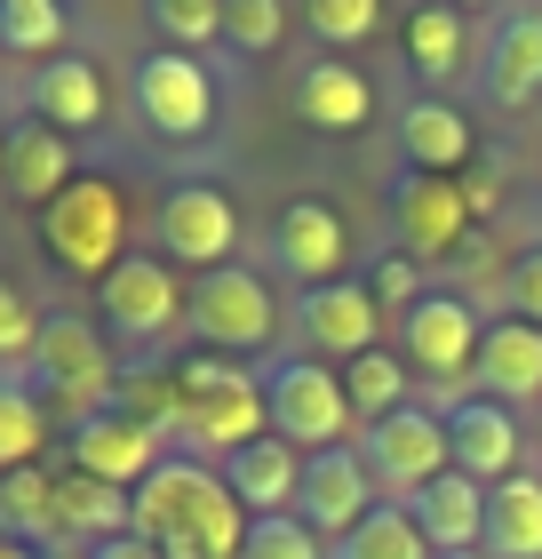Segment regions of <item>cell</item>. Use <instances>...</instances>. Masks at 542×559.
I'll use <instances>...</instances> for the list:
<instances>
[{
    "mask_svg": "<svg viewBox=\"0 0 542 559\" xmlns=\"http://www.w3.org/2000/svg\"><path fill=\"white\" fill-rule=\"evenodd\" d=\"M144 16L160 33V48H184V57L224 40V0H144Z\"/></svg>",
    "mask_w": 542,
    "mask_h": 559,
    "instance_id": "cell-36",
    "label": "cell"
},
{
    "mask_svg": "<svg viewBox=\"0 0 542 559\" xmlns=\"http://www.w3.org/2000/svg\"><path fill=\"white\" fill-rule=\"evenodd\" d=\"M168 455H176V440L152 431V424H136L128 408H96V416H81L64 431V464L88 472V479H112V488H128V496H136Z\"/></svg>",
    "mask_w": 542,
    "mask_h": 559,
    "instance_id": "cell-12",
    "label": "cell"
},
{
    "mask_svg": "<svg viewBox=\"0 0 542 559\" xmlns=\"http://www.w3.org/2000/svg\"><path fill=\"white\" fill-rule=\"evenodd\" d=\"M0 160H9V129H0Z\"/></svg>",
    "mask_w": 542,
    "mask_h": 559,
    "instance_id": "cell-46",
    "label": "cell"
},
{
    "mask_svg": "<svg viewBox=\"0 0 542 559\" xmlns=\"http://www.w3.org/2000/svg\"><path fill=\"white\" fill-rule=\"evenodd\" d=\"M105 112H112V96H105L96 57H57L33 72V120H48V129L88 136V129H105Z\"/></svg>",
    "mask_w": 542,
    "mask_h": 559,
    "instance_id": "cell-24",
    "label": "cell"
},
{
    "mask_svg": "<svg viewBox=\"0 0 542 559\" xmlns=\"http://www.w3.org/2000/svg\"><path fill=\"white\" fill-rule=\"evenodd\" d=\"M128 88H136V120L160 144H200L216 129V112H224L216 72L200 57H184V48H144L136 72H128Z\"/></svg>",
    "mask_w": 542,
    "mask_h": 559,
    "instance_id": "cell-9",
    "label": "cell"
},
{
    "mask_svg": "<svg viewBox=\"0 0 542 559\" xmlns=\"http://www.w3.org/2000/svg\"><path fill=\"white\" fill-rule=\"evenodd\" d=\"M40 248L48 264L72 280H112L136 248H128V192L112 176H72V185L40 209Z\"/></svg>",
    "mask_w": 542,
    "mask_h": 559,
    "instance_id": "cell-3",
    "label": "cell"
},
{
    "mask_svg": "<svg viewBox=\"0 0 542 559\" xmlns=\"http://www.w3.org/2000/svg\"><path fill=\"white\" fill-rule=\"evenodd\" d=\"M231 248H240V200L208 176H192V185H168L160 209H152V257L176 264V272H216L231 264Z\"/></svg>",
    "mask_w": 542,
    "mask_h": 559,
    "instance_id": "cell-11",
    "label": "cell"
},
{
    "mask_svg": "<svg viewBox=\"0 0 542 559\" xmlns=\"http://www.w3.org/2000/svg\"><path fill=\"white\" fill-rule=\"evenodd\" d=\"M176 384H184V416H176V455L224 464L248 440H264V376H248L224 352H176Z\"/></svg>",
    "mask_w": 542,
    "mask_h": 559,
    "instance_id": "cell-2",
    "label": "cell"
},
{
    "mask_svg": "<svg viewBox=\"0 0 542 559\" xmlns=\"http://www.w3.org/2000/svg\"><path fill=\"white\" fill-rule=\"evenodd\" d=\"M479 336H486V320L471 312V296H455V288H431L415 312L399 320V360H407V376H423V384L438 392L431 400L438 416H447L455 400H471L462 384H471Z\"/></svg>",
    "mask_w": 542,
    "mask_h": 559,
    "instance_id": "cell-7",
    "label": "cell"
},
{
    "mask_svg": "<svg viewBox=\"0 0 542 559\" xmlns=\"http://www.w3.org/2000/svg\"><path fill=\"white\" fill-rule=\"evenodd\" d=\"M272 257L288 280L320 288V280H344V257H351V233H344V209L320 192H296L272 209Z\"/></svg>",
    "mask_w": 542,
    "mask_h": 559,
    "instance_id": "cell-16",
    "label": "cell"
},
{
    "mask_svg": "<svg viewBox=\"0 0 542 559\" xmlns=\"http://www.w3.org/2000/svg\"><path fill=\"white\" fill-rule=\"evenodd\" d=\"M264 424L288 440L296 455H320V448H344L351 440V400H344V368L312 360V352H288V360L264 368Z\"/></svg>",
    "mask_w": 542,
    "mask_h": 559,
    "instance_id": "cell-6",
    "label": "cell"
},
{
    "mask_svg": "<svg viewBox=\"0 0 542 559\" xmlns=\"http://www.w3.org/2000/svg\"><path fill=\"white\" fill-rule=\"evenodd\" d=\"M48 455V408L24 376H0V479Z\"/></svg>",
    "mask_w": 542,
    "mask_h": 559,
    "instance_id": "cell-30",
    "label": "cell"
},
{
    "mask_svg": "<svg viewBox=\"0 0 542 559\" xmlns=\"http://www.w3.org/2000/svg\"><path fill=\"white\" fill-rule=\"evenodd\" d=\"M462 57H471V24H462V9H447V0L407 9V64H415L423 81H455Z\"/></svg>",
    "mask_w": 542,
    "mask_h": 559,
    "instance_id": "cell-29",
    "label": "cell"
},
{
    "mask_svg": "<svg viewBox=\"0 0 542 559\" xmlns=\"http://www.w3.org/2000/svg\"><path fill=\"white\" fill-rule=\"evenodd\" d=\"M288 33V0H224V40L240 57H272Z\"/></svg>",
    "mask_w": 542,
    "mask_h": 559,
    "instance_id": "cell-37",
    "label": "cell"
},
{
    "mask_svg": "<svg viewBox=\"0 0 542 559\" xmlns=\"http://www.w3.org/2000/svg\"><path fill=\"white\" fill-rule=\"evenodd\" d=\"M344 400H351V416H359V424H383L392 408H407V360H399L392 344L359 352V360L344 368Z\"/></svg>",
    "mask_w": 542,
    "mask_h": 559,
    "instance_id": "cell-32",
    "label": "cell"
},
{
    "mask_svg": "<svg viewBox=\"0 0 542 559\" xmlns=\"http://www.w3.org/2000/svg\"><path fill=\"white\" fill-rule=\"evenodd\" d=\"M471 200H462V176H423V168H399L392 176V233H399V257L438 264L471 240Z\"/></svg>",
    "mask_w": 542,
    "mask_h": 559,
    "instance_id": "cell-13",
    "label": "cell"
},
{
    "mask_svg": "<svg viewBox=\"0 0 542 559\" xmlns=\"http://www.w3.org/2000/svg\"><path fill=\"white\" fill-rule=\"evenodd\" d=\"M240 559H327V544L288 512V520H255L248 544H240Z\"/></svg>",
    "mask_w": 542,
    "mask_h": 559,
    "instance_id": "cell-39",
    "label": "cell"
},
{
    "mask_svg": "<svg viewBox=\"0 0 542 559\" xmlns=\"http://www.w3.org/2000/svg\"><path fill=\"white\" fill-rule=\"evenodd\" d=\"M486 559H542V472H510L486 488Z\"/></svg>",
    "mask_w": 542,
    "mask_h": 559,
    "instance_id": "cell-28",
    "label": "cell"
},
{
    "mask_svg": "<svg viewBox=\"0 0 542 559\" xmlns=\"http://www.w3.org/2000/svg\"><path fill=\"white\" fill-rule=\"evenodd\" d=\"M503 304H510V320H534L542 328V248H519V257H510Z\"/></svg>",
    "mask_w": 542,
    "mask_h": 559,
    "instance_id": "cell-41",
    "label": "cell"
},
{
    "mask_svg": "<svg viewBox=\"0 0 542 559\" xmlns=\"http://www.w3.org/2000/svg\"><path fill=\"white\" fill-rule=\"evenodd\" d=\"M224 488L240 496V512L248 520H288L296 512V496H303V455L279 440V431H264V440H248L240 455H224Z\"/></svg>",
    "mask_w": 542,
    "mask_h": 559,
    "instance_id": "cell-21",
    "label": "cell"
},
{
    "mask_svg": "<svg viewBox=\"0 0 542 559\" xmlns=\"http://www.w3.org/2000/svg\"><path fill=\"white\" fill-rule=\"evenodd\" d=\"M112 408H128L136 424L168 431L176 440V416H184V384H176V360H152V368H120V392Z\"/></svg>",
    "mask_w": 542,
    "mask_h": 559,
    "instance_id": "cell-34",
    "label": "cell"
},
{
    "mask_svg": "<svg viewBox=\"0 0 542 559\" xmlns=\"http://www.w3.org/2000/svg\"><path fill=\"white\" fill-rule=\"evenodd\" d=\"M375 479H368V464H359V448L344 440V448H320V455H303V496H296V520L312 527L320 544H344L359 520L375 512Z\"/></svg>",
    "mask_w": 542,
    "mask_h": 559,
    "instance_id": "cell-15",
    "label": "cell"
},
{
    "mask_svg": "<svg viewBox=\"0 0 542 559\" xmlns=\"http://www.w3.org/2000/svg\"><path fill=\"white\" fill-rule=\"evenodd\" d=\"M399 160L423 168V176H462L479 160V136L471 120H462V105H447V96H415V105L399 112Z\"/></svg>",
    "mask_w": 542,
    "mask_h": 559,
    "instance_id": "cell-23",
    "label": "cell"
},
{
    "mask_svg": "<svg viewBox=\"0 0 542 559\" xmlns=\"http://www.w3.org/2000/svg\"><path fill=\"white\" fill-rule=\"evenodd\" d=\"M0 57L57 64L64 57V0H0Z\"/></svg>",
    "mask_w": 542,
    "mask_h": 559,
    "instance_id": "cell-31",
    "label": "cell"
},
{
    "mask_svg": "<svg viewBox=\"0 0 542 559\" xmlns=\"http://www.w3.org/2000/svg\"><path fill=\"white\" fill-rule=\"evenodd\" d=\"M447 9H471L479 16V9H503V0H447Z\"/></svg>",
    "mask_w": 542,
    "mask_h": 559,
    "instance_id": "cell-44",
    "label": "cell"
},
{
    "mask_svg": "<svg viewBox=\"0 0 542 559\" xmlns=\"http://www.w3.org/2000/svg\"><path fill=\"white\" fill-rule=\"evenodd\" d=\"M359 464H368L375 496L383 503H415L438 472H455L447 455V416L431 408V400H407V408H392L383 424H359Z\"/></svg>",
    "mask_w": 542,
    "mask_h": 559,
    "instance_id": "cell-8",
    "label": "cell"
},
{
    "mask_svg": "<svg viewBox=\"0 0 542 559\" xmlns=\"http://www.w3.org/2000/svg\"><path fill=\"white\" fill-rule=\"evenodd\" d=\"M296 344L312 352V360L327 368H351L359 352H375L383 344V312H375V296H368V280H320V288H303L296 296Z\"/></svg>",
    "mask_w": 542,
    "mask_h": 559,
    "instance_id": "cell-14",
    "label": "cell"
},
{
    "mask_svg": "<svg viewBox=\"0 0 542 559\" xmlns=\"http://www.w3.org/2000/svg\"><path fill=\"white\" fill-rule=\"evenodd\" d=\"M479 88L495 112H527L542 105V9H519L495 24V40H486L479 57Z\"/></svg>",
    "mask_w": 542,
    "mask_h": 559,
    "instance_id": "cell-20",
    "label": "cell"
},
{
    "mask_svg": "<svg viewBox=\"0 0 542 559\" xmlns=\"http://www.w3.org/2000/svg\"><path fill=\"white\" fill-rule=\"evenodd\" d=\"M368 296H375V312H383V320H407V312H415V304L431 296V272H423L415 257H399V248H392V257L375 264Z\"/></svg>",
    "mask_w": 542,
    "mask_h": 559,
    "instance_id": "cell-38",
    "label": "cell"
},
{
    "mask_svg": "<svg viewBox=\"0 0 542 559\" xmlns=\"http://www.w3.org/2000/svg\"><path fill=\"white\" fill-rule=\"evenodd\" d=\"M81 559H160V551H152L144 536H112V544H88Z\"/></svg>",
    "mask_w": 542,
    "mask_h": 559,
    "instance_id": "cell-42",
    "label": "cell"
},
{
    "mask_svg": "<svg viewBox=\"0 0 542 559\" xmlns=\"http://www.w3.org/2000/svg\"><path fill=\"white\" fill-rule=\"evenodd\" d=\"M184 288H192V280L176 264H160L152 248H136L112 280H96V328H105L112 344L160 352L176 328H184Z\"/></svg>",
    "mask_w": 542,
    "mask_h": 559,
    "instance_id": "cell-10",
    "label": "cell"
},
{
    "mask_svg": "<svg viewBox=\"0 0 542 559\" xmlns=\"http://www.w3.org/2000/svg\"><path fill=\"white\" fill-rule=\"evenodd\" d=\"M33 344H40V312L24 304L16 280H0V376L33 360Z\"/></svg>",
    "mask_w": 542,
    "mask_h": 559,
    "instance_id": "cell-40",
    "label": "cell"
},
{
    "mask_svg": "<svg viewBox=\"0 0 542 559\" xmlns=\"http://www.w3.org/2000/svg\"><path fill=\"white\" fill-rule=\"evenodd\" d=\"M399 512L423 527L431 551H479L486 544V488H479V479H462V472H438L415 503H399Z\"/></svg>",
    "mask_w": 542,
    "mask_h": 559,
    "instance_id": "cell-25",
    "label": "cell"
},
{
    "mask_svg": "<svg viewBox=\"0 0 542 559\" xmlns=\"http://www.w3.org/2000/svg\"><path fill=\"white\" fill-rule=\"evenodd\" d=\"M0 536L24 544V551H64V527H57V464H24L0 479Z\"/></svg>",
    "mask_w": 542,
    "mask_h": 559,
    "instance_id": "cell-27",
    "label": "cell"
},
{
    "mask_svg": "<svg viewBox=\"0 0 542 559\" xmlns=\"http://www.w3.org/2000/svg\"><path fill=\"white\" fill-rule=\"evenodd\" d=\"M296 120L320 129V136H359L375 120V81L351 57H327L320 48V57L296 72Z\"/></svg>",
    "mask_w": 542,
    "mask_h": 559,
    "instance_id": "cell-19",
    "label": "cell"
},
{
    "mask_svg": "<svg viewBox=\"0 0 542 559\" xmlns=\"http://www.w3.org/2000/svg\"><path fill=\"white\" fill-rule=\"evenodd\" d=\"M57 527H64V551H88V544L128 536V488L57 464Z\"/></svg>",
    "mask_w": 542,
    "mask_h": 559,
    "instance_id": "cell-26",
    "label": "cell"
},
{
    "mask_svg": "<svg viewBox=\"0 0 542 559\" xmlns=\"http://www.w3.org/2000/svg\"><path fill=\"white\" fill-rule=\"evenodd\" d=\"M72 176H81V152H72V136L64 129H48V120H16L9 129V160H0V185H9L24 209H48Z\"/></svg>",
    "mask_w": 542,
    "mask_h": 559,
    "instance_id": "cell-22",
    "label": "cell"
},
{
    "mask_svg": "<svg viewBox=\"0 0 542 559\" xmlns=\"http://www.w3.org/2000/svg\"><path fill=\"white\" fill-rule=\"evenodd\" d=\"M248 527L255 520L240 512V496H231L224 472L200 464V455H168V464L128 496V536H144L160 559H240Z\"/></svg>",
    "mask_w": 542,
    "mask_h": 559,
    "instance_id": "cell-1",
    "label": "cell"
},
{
    "mask_svg": "<svg viewBox=\"0 0 542 559\" xmlns=\"http://www.w3.org/2000/svg\"><path fill=\"white\" fill-rule=\"evenodd\" d=\"M184 336H192V352H224V360L264 352V344L279 336V296H272V280L248 272V264L192 272V288H184Z\"/></svg>",
    "mask_w": 542,
    "mask_h": 559,
    "instance_id": "cell-5",
    "label": "cell"
},
{
    "mask_svg": "<svg viewBox=\"0 0 542 559\" xmlns=\"http://www.w3.org/2000/svg\"><path fill=\"white\" fill-rule=\"evenodd\" d=\"M0 559H40V551H24V544H9V536H0Z\"/></svg>",
    "mask_w": 542,
    "mask_h": 559,
    "instance_id": "cell-43",
    "label": "cell"
},
{
    "mask_svg": "<svg viewBox=\"0 0 542 559\" xmlns=\"http://www.w3.org/2000/svg\"><path fill=\"white\" fill-rule=\"evenodd\" d=\"M471 392L503 400V408H542V328L534 320H486L479 360H471Z\"/></svg>",
    "mask_w": 542,
    "mask_h": 559,
    "instance_id": "cell-18",
    "label": "cell"
},
{
    "mask_svg": "<svg viewBox=\"0 0 542 559\" xmlns=\"http://www.w3.org/2000/svg\"><path fill=\"white\" fill-rule=\"evenodd\" d=\"M447 455H455V472L462 479H479V488H503L510 472H527L519 455H527V424L519 408H503V400H455L447 408Z\"/></svg>",
    "mask_w": 542,
    "mask_h": 559,
    "instance_id": "cell-17",
    "label": "cell"
},
{
    "mask_svg": "<svg viewBox=\"0 0 542 559\" xmlns=\"http://www.w3.org/2000/svg\"><path fill=\"white\" fill-rule=\"evenodd\" d=\"M303 24H312L327 57H351L359 40L383 33V0H303Z\"/></svg>",
    "mask_w": 542,
    "mask_h": 559,
    "instance_id": "cell-35",
    "label": "cell"
},
{
    "mask_svg": "<svg viewBox=\"0 0 542 559\" xmlns=\"http://www.w3.org/2000/svg\"><path fill=\"white\" fill-rule=\"evenodd\" d=\"M24 384L40 392V408H64L72 424L112 408V392H120L112 336L88 328V312H40V344L24 360Z\"/></svg>",
    "mask_w": 542,
    "mask_h": 559,
    "instance_id": "cell-4",
    "label": "cell"
},
{
    "mask_svg": "<svg viewBox=\"0 0 542 559\" xmlns=\"http://www.w3.org/2000/svg\"><path fill=\"white\" fill-rule=\"evenodd\" d=\"M327 559H438V551L423 544V527L407 520L399 503H375L344 544H327Z\"/></svg>",
    "mask_w": 542,
    "mask_h": 559,
    "instance_id": "cell-33",
    "label": "cell"
},
{
    "mask_svg": "<svg viewBox=\"0 0 542 559\" xmlns=\"http://www.w3.org/2000/svg\"><path fill=\"white\" fill-rule=\"evenodd\" d=\"M438 559H486V551H438Z\"/></svg>",
    "mask_w": 542,
    "mask_h": 559,
    "instance_id": "cell-45",
    "label": "cell"
}]
</instances>
